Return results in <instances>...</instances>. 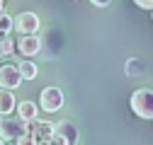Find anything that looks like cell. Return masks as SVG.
<instances>
[{
  "instance_id": "cell-1",
  "label": "cell",
  "mask_w": 153,
  "mask_h": 145,
  "mask_svg": "<svg viewBox=\"0 0 153 145\" xmlns=\"http://www.w3.org/2000/svg\"><path fill=\"white\" fill-rule=\"evenodd\" d=\"M29 133V121H25L22 116H10L5 114L3 116V123H0V135L5 138V143H15L20 135H27Z\"/></svg>"
},
{
  "instance_id": "cell-2",
  "label": "cell",
  "mask_w": 153,
  "mask_h": 145,
  "mask_svg": "<svg viewBox=\"0 0 153 145\" xmlns=\"http://www.w3.org/2000/svg\"><path fill=\"white\" fill-rule=\"evenodd\" d=\"M129 104H131V111L139 119H153V89H148V87L136 89L131 94Z\"/></svg>"
},
{
  "instance_id": "cell-3",
  "label": "cell",
  "mask_w": 153,
  "mask_h": 145,
  "mask_svg": "<svg viewBox=\"0 0 153 145\" xmlns=\"http://www.w3.org/2000/svg\"><path fill=\"white\" fill-rule=\"evenodd\" d=\"M63 89L61 87H44L42 94H39V109H44L46 114H53V111H61L63 109Z\"/></svg>"
},
{
  "instance_id": "cell-4",
  "label": "cell",
  "mask_w": 153,
  "mask_h": 145,
  "mask_svg": "<svg viewBox=\"0 0 153 145\" xmlns=\"http://www.w3.org/2000/svg\"><path fill=\"white\" fill-rule=\"evenodd\" d=\"M80 140V133H78V128L71 123V121H59L53 126V135H51V140L49 143H59V145H75Z\"/></svg>"
},
{
  "instance_id": "cell-5",
  "label": "cell",
  "mask_w": 153,
  "mask_h": 145,
  "mask_svg": "<svg viewBox=\"0 0 153 145\" xmlns=\"http://www.w3.org/2000/svg\"><path fill=\"white\" fill-rule=\"evenodd\" d=\"M42 36H36V34H20V39H17L15 48L20 51V56L25 58H34V56H39L42 53Z\"/></svg>"
},
{
  "instance_id": "cell-6",
  "label": "cell",
  "mask_w": 153,
  "mask_h": 145,
  "mask_svg": "<svg viewBox=\"0 0 153 145\" xmlns=\"http://www.w3.org/2000/svg\"><path fill=\"white\" fill-rule=\"evenodd\" d=\"M29 135H32V143L39 145V143H49L51 135H53V123H49L46 119L36 116L29 121Z\"/></svg>"
},
{
  "instance_id": "cell-7",
  "label": "cell",
  "mask_w": 153,
  "mask_h": 145,
  "mask_svg": "<svg viewBox=\"0 0 153 145\" xmlns=\"http://www.w3.org/2000/svg\"><path fill=\"white\" fill-rule=\"evenodd\" d=\"M39 27H42V22L34 12H20L12 17V29L17 34H36Z\"/></svg>"
},
{
  "instance_id": "cell-8",
  "label": "cell",
  "mask_w": 153,
  "mask_h": 145,
  "mask_svg": "<svg viewBox=\"0 0 153 145\" xmlns=\"http://www.w3.org/2000/svg\"><path fill=\"white\" fill-rule=\"evenodd\" d=\"M22 82L25 80L20 75V70H17V65H12V63H3V65H0V87L12 89V92H15Z\"/></svg>"
},
{
  "instance_id": "cell-9",
  "label": "cell",
  "mask_w": 153,
  "mask_h": 145,
  "mask_svg": "<svg viewBox=\"0 0 153 145\" xmlns=\"http://www.w3.org/2000/svg\"><path fill=\"white\" fill-rule=\"evenodd\" d=\"M15 114L22 116L25 121H32V119L39 116V104H34V102L25 99V102H20V104H15Z\"/></svg>"
},
{
  "instance_id": "cell-10",
  "label": "cell",
  "mask_w": 153,
  "mask_h": 145,
  "mask_svg": "<svg viewBox=\"0 0 153 145\" xmlns=\"http://www.w3.org/2000/svg\"><path fill=\"white\" fill-rule=\"evenodd\" d=\"M17 70H20L22 80H36V75H39V65H36L34 61H29V58L17 63Z\"/></svg>"
},
{
  "instance_id": "cell-11",
  "label": "cell",
  "mask_w": 153,
  "mask_h": 145,
  "mask_svg": "<svg viewBox=\"0 0 153 145\" xmlns=\"http://www.w3.org/2000/svg\"><path fill=\"white\" fill-rule=\"evenodd\" d=\"M15 111V94H12V89H5V87H0V114H12Z\"/></svg>"
},
{
  "instance_id": "cell-12",
  "label": "cell",
  "mask_w": 153,
  "mask_h": 145,
  "mask_svg": "<svg viewBox=\"0 0 153 145\" xmlns=\"http://www.w3.org/2000/svg\"><path fill=\"white\" fill-rule=\"evenodd\" d=\"M12 53H15V39L7 34V36L0 39V58H10Z\"/></svg>"
},
{
  "instance_id": "cell-13",
  "label": "cell",
  "mask_w": 153,
  "mask_h": 145,
  "mask_svg": "<svg viewBox=\"0 0 153 145\" xmlns=\"http://www.w3.org/2000/svg\"><path fill=\"white\" fill-rule=\"evenodd\" d=\"M12 31V15H7L5 10L0 12V39H3V36H7Z\"/></svg>"
},
{
  "instance_id": "cell-14",
  "label": "cell",
  "mask_w": 153,
  "mask_h": 145,
  "mask_svg": "<svg viewBox=\"0 0 153 145\" xmlns=\"http://www.w3.org/2000/svg\"><path fill=\"white\" fill-rule=\"evenodd\" d=\"M134 3H136L141 10H151L153 7V0H134Z\"/></svg>"
},
{
  "instance_id": "cell-15",
  "label": "cell",
  "mask_w": 153,
  "mask_h": 145,
  "mask_svg": "<svg viewBox=\"0 0 153 145\" xmlns=\"http://www.w3.org/2000/svg\"><path fill=\"white\" fill-rule=\"evenodd\" d=\"M90 3H92L95 7H107V5L112 3V0H90Z\"/></svg>"
},
{
  "instance_id": "cell-16",
  "label": "cell",
  "mask_w": 153,
  "mask_h": 145,
  "mask_svg": "<svg viewBox=\"0 0 153 145\" xmlns=\"http://www.w3.org/2000/svg\"><path fill=\"white\" fill-rule=\"evenodd\" d=\"M5 10V0H0V12H3Z\"/></svg>"
},
{
  "instance_id": "cell-17",
  "label": "cell",
  "mask_w": 153,
  "mask_h": 145,
  "mask_svg": "<svg viewBox=\"0 0 153 145\" xmlns=\"http://www.w3.org/2000/svg\"><path fill=\"white\" fill-rule=\"evenodd\" d=\"M3 143H5V138H3V135H0V145H3Z\"/></svg>"
},
{
  "instance_id": "cell-18",
  "label": "cell",
  "mask_w": 153,
  "mask_h": 145,
  "mask_svg": "<svg viewBox=\"0 0 153 145\" xmlns=\"http://www.w3.org/2000/svg\"><path fill=\"white\" fill-rule=\"evenodd\" d=\"M151 20H153V7H151Z\"/></svg>"
},
{
  "instance_id": "cell-19",
  "label": "cell",
  "mask_w": 153,
  "mask_h": 145,
  "mask_svg": "<svg viewBox=\"0 0 153 145\" xmlns=\"http://www.w3.org/2000/svg\"><path fill=\"white\" fill-rule=\"evenodd\" d=\"M0 123H3V114H0Z\"/></svg>"
}]
</instances>
